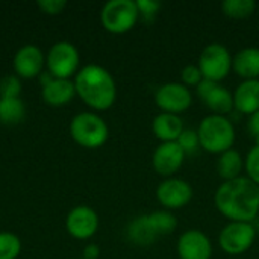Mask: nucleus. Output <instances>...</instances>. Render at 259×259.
<instances>
[{
  "label": "nucleus",
  "instance_id": "nucleus-31",
  "mask_svg": "<svg viewBox=\"0 0 259 259\" xmlns=\"http://www.w3.org/2000/svg\"><path fill=\"white\" fill-rule=\"evenodd\" d=\"M67 6L65 0H39L38 2V8L49 15H58L61 14Z\"/></svg>",
  "mask_w": 259,
  "mask_h": 259
},
{
  "label": "nucleus",
  "instance_id": "nucleus-16",
  "mask_svg": "<svg viewBox=\"0 0 259 259\" xmlns=\"http://www.w3.org/2000/svg\"><path fill=\"white\" fill-rule=\"evenodd\" d=\"M74 96L76 88L73 79H55L47 71L41 74V97L49 106H64Z\"/></svg>",
  "mask_w": 259,
  "mask_h": 259
},
{
  "label": "nucleus",
  "instance_id": "nucleus-25",
  "mask_svg": "<svg viewBox=\"0 0 259 259\" xmlns=\"http://www.w3.org/2000/svg\"><path fill=\"white\" fill-rule=\"evenodd\" d=\"M21 253V240L12 232H0V259H17Z\"/></svg>",
  "mask_w": 259,
  "mask_h": 259
},
{
  "label": "nucleus",
  "instance_id": "nucleus-9",
  "mask_svg": "<svg viewBox=\"0 0 259 259\" xmlns=\"http://www.w3.org/2000/svg\"><path fill=\"white\" fill-rule=\"evenodd\" d=\"M155 102L161 112L179 115L191 106L193 96L190 88H187L184 83L168 82L158 88L155 94Z\"/></svg>",
  "mask_w": 259,
  "mask_h": 259
},
{
  "label": "nucleus",
  "instance_id": "nucleus-23",
  "mask_svg": "<svg viewBox=\"0 0 259 259\" xmlns=\"http://www.w3.org/2000/svg\"><path fill=\"white\" fill-rule=\"evenodd\" d=\"M147 219L158 237L170 235L178 228V220L170 211H155L152 214H147Z\"/></svg>",
  "mask_w": 259,
  "mask_h": 259
},
{
  "label": "nucleus",
  "instance_id": "nucleus-29",
  "mask_svg": "<svg viewBox=\"0 0 259 259\" xmlns=\"http://www.w3.org/2000/svg\"><path fill=\"white\" fill-rule=\"evenodd\" d=\"M135 3L138 8L140 18H143L144 21H153L162 6V3L156 0H137Z\"/></svg>",
  "mask_w": 259,
  "mask_h": 259
},
{
  "label": "nucleus",
  "instance_id": "nucleus-24",
  "mask_svg": "<svg viewBox=\"0 0 259 259\" xmlns=\"http://www.w3.org/2000/svg\"><path fill=\"white\" fill-rule=\"evenodd\" d=\"M256 9V2L253 0H225L222 3V12L235 20L250 17Z\"/></svg>",
  "mask_w": 259,
  "mask_h": 259
},
{
  "label": "nucleus",
  "instance_id": "nucleus-5",
  "mask_svg": "<svg viewBox=\"0 0 259 259\" xmlns=\"http://www.w3.org/2000/svg\"><path fill=\"white\" fill-rule=\"evenodd\" d=\"M140 20L138 8L134 0H109L100 11L102 26L109 33H126Z\"/></svg>",
  "mask_w": 259,
  "mask_h": 259
},
{
  "label": "nucleus",
  "instance_id": "nucleus-22",
  "mask_svg": "<svg viewBox=\"0 0 259 259\" xmlns=\"http://www.w3.org/2000/svg\"><path fill=\"white\" fill-rule=\"evenodd\" d=\"M26 115V106L20 97L0 99V123L6 126L18 124Z\"/></svg>",
  "mask_w": 259,
  "mask_h": 259
},
{
  "label": "nucleus",
  "instance_id": "nucleus-4",
  "mask_svg": "<svg viewBox=\"0 0 259 259\" xmlns=\"http://www.w3.org/2000/svg\"><path fill=\"white\" fill-rule=\"evenodd\" d=\"M70 135L85 149H99L108 141L109 127L96 112H80L70 123Z\"/></svg>",
  "mask_w": 259,
  "mask_h": 259
},
{
  "label": "nucleus",
  "instance_id": "nucleus-2",
  "mask_svg": "<svg viewBox=\"0 0 259 259\" xmlns=\"http://www.w3.org/2000/svg\"><path fill=\"white\" fill-rule=\"evenodd\" d=\"M76 96L96 111L109 109L117 99V85L112 74L102 65L88 64L73 79Z\"/></svg>",
  "mask_w": 259,
  "mask_h": 259
},
{
  "label": "nucleus",
  "instance_id": "nucleus-28",
  "mask_svg": "<svg viewBox=\"0 0 259 259\" xmlns=\"http://www.w3.org/2000/svg\"><path fill=\"white\" fill-rule=\"evenodd\" d=\"M178 144L182 147V150L185 152V155H193L199 150L200 143H199V135L197 131L193 129H184V132L181 134V137L178 138Z\"/></svg>",
  "mask_w": 259,
  "mask_h": 259
},
{
  "label": "nucleus",
  "instance_id": "nucleus-8",
  "mask_svg": "<svg viewBox=\"0 0 259 259\" xmlns=\"http://www.w3.org/2000/svg\"><path fill=\"white\" fill-rule=\"evenodd\" d=\"M256 240V229L247 222H229L219 234V246L228 255L247 252Z\"/></svg>",
  "mask_w": 259,
  "mask_h": 259
},
{
  "label": "nucleus",
  "instance_id": "nucleus-21",
  "mask_svg": "<svg viewBox=\"0 0 259 259\" xmlns=\"http://www.w3.org/2000/svg\"><path fill=\"white\" fill-rule=\"evenodd\" d=\"M127 238L134 244L144 247V246H150V244L156 243V240L159 237L155 234L147 215H140V217L134 219L129 223V226H127Z\"/></svg>",
  "mask_w": 259,
  "mask_h": 259
},
{
  "label": "nucleus",
  "instance_id": "nucleus-26",
  "mask_svg": "<svg viewBox=\"0 0 259 259\" xmlns=\"http://www.w3.org/2000/svg\"><path fill=\"white\" fill-rule=\"evenodd\" d=\"M21 94V79L15 74L5 76L0 80V99H17Z\"/></svg>",
  "mask_w": 259,
  "mask_h": 259
},
{
  "label": "nucleus",
  "instance_id": "nucleus-34",
  "mask_svg": "<svg viewBox=\"0 0 259 259\" xmlns=\"http://www.w3.org/2000/svg\"><path fill=\"white\" fill-rule=\"evenodd\" d=\"M79 259H85V258H79Z\"/></svg>",
  "mask_w": 259,
  "mask_h": 259
},
{
  "label": "nucleus",
  "instance_id": "nucleus-11",
  "mask_svg": "<svg viewBox=\"0 0 259 259\" xmlns=\"http://www.w3.org/2000/svg\"><path fill=\"white\" fill-rule=\"evenodd\" d=\"M46 65V56L42 50L35 44L21 46L12 59V67L15 76L20 79H35L42 74Z\"/></svg>",
  "mask_w": 259,
  "mask_h": 259
},
{
  "label": "nucleus",
  "instance_id": "nucleus-27",
  "mask_svg": "<svg viewBox=\"0 0 259 259\" xmlns=\"http://www.w3.org/2000/svg\"><path fill=\"white\" fill-rule=\"evenodd\" d=\"M244 168L247 171V178L259 187V143L249 150L244 159Z\"/></svg>",
  "mask_w": 259,
  "mask_h": 259
},
{
  "label": "nucleus",
  "instance_id": "nucleus-32",
  "mask_svg": "<svg viewBox=\"0 0 259 259\" xmlns=\"http://www.w3.org/2000/svg\"><path fill=\"white\" fill-rule=\"evenodd\" d=\"M100 256V247L97 244H87L82 252V258L85 259H99Z\"/></svg>",
  "mask_w": 259,
  "mask_h": 259
},
{
  "label": "nucleus",
  "instance_id": "nucleus-13",
  "mask_svg": "<svg viewBox=\"0 0 259 259\" xmlns=\"http://www.w3.org/2000/svg\"><path fill=\"white\" fill-rule=\"evenodd\" d=\"M65 229L76 240H90L99 229V215L87 205L74 206L65 219Z\"/></svg>",
  "mask_w": 259,
  "mask_h": 259
},
{
  "label": "nucleus",
  "instance_id": "nucleus-15",
  "mask_svg": "<svg viewBox=\"0 0 259 259\" xmlns=\"http://www.w3.org/2000/svg\"><path fill=\"white\" fill-rule=\"evenodd\" d=\"M179 259H211L212 243L206 234L199 229H190L178 238L176 244Z\"/></svg>",
  "mask_w": 259,
  "mask_h": 259
},
{
  "label": "nucleus",
  "instance_id": "nucleus-14",
  "mask_svg": "<svg viewBox=\"0 0 259 259\" xmlns=\"http://www.w3.org/2000/svg\"><path fill=\"white\" fill-rule=\"evenodd\" d=\"M185 152L178 144V141L171 143H161L152 156L153 170L165 178H173V175L182 167L185 161Z\"/></svg>",
  "mask_w": 259,
  "mask_h": 259
},
{
  "label": "nucleus",
  "instance_id": "nucleus-18",
  "mask_svg": "<svg viewBox=\"0 0 259 259\" xmlns=\"http://www.w3.org/2000/svg\"><path fill=\"white\" fill-rule=\"evenodd\" d=\"M185 127H184L181 117L175 114H168V112L158 114L152 121V131L161 143L178 141Z\"/></svg>",
  "mask_w": 259,
  "mask_h": 259
},
{
  "label": "nucleus",
  "instance_id": "nucleus-7",
  "mask_svg": "<svg viewBox=\"0 0 259 259\" xmlns=\"http://www.w3.org/2000/svg\"><path fill=\"white\" fill-rule=\"evenodd\" d=\"M197 67L200 68L203 79L220 83L232 70V56L226 46L211 42L202 50Z\"/></svg>",
  "mask_w": 259,
  "mask_h": 259
},
{
  "label": "nucleus",
  "instance_id": "nucleus-1",
  "mask_svg": "<svg viewBox=\"0 0 259 259\" xmlns=\"http://www.w3.org/2000/svg\"><path fill=\"white\" fill-rule=\"evenodd\" d=\"M214 203L229 222L252 223L259 214V187L247 176L225 181L215 191Z\"/></svg>",
  "mask_w": 259,
  "mask_h": 259
},
{
  "label": "nucleus",
  "instance_id": "nucleus-20",
  "mask_svg": "<svg viewBox=\"0 0 259 259\" xmlns=\"http://www.w3.org/2000/svg\"><path fill=\"white\" fill-rule=\"evenodd\" d=\"M244 168V159L241 153L235 149H231L222 155H219L217 159V173L225 181H232L240 178L241 171Z\"/></svg>",
  "mask_w": 259,
  "mask_h": 259
},
{
  "label": "nucleus",
  "instance_id": "nucleus-12",
  "mask_svg": "<svg viewBox=\"0 0 259 259\" xmlns=\"http://www.w3.org/2000/svg\"><path fill=\"white\" fill-rule=\"evenodd\" d=\"M199 97L202 99V102L212 111V114L215 115H228L229 112H232V109H235L234 106V94L225 88L223 85L217 83V82H211L203 79L199 87L196 88Z\"/></svg>",
  "mask_w": 259,
  "mask_h": 259
},
{
  "label": "nucleus",
  "instance_id": "nucleus-10",
  "mask_svg": "<svg viewBox=\"0 0 259 259\" xmlns=\"http://www.w3.org/2000/svg\"><path fill=\"white\" fill-rule=\"evenodd\" d=\"M158 202L167 209H181L193 199V187L181 178H167L156 188Z\"/></svg>",
  "mask_w": 259,
  "mask_h": 259
},
{
  "label": "nucleus",
  "instance_id": "nucleus-3",
  "mask_svg": "<svg viewBox=\"0 0 259 259\" xmlns=\"http://www.w3.org/2000/svg\"><path fill=\"white\" fill-rule=\"evenodd\" d=\"M197 135L200 147L214 155L231 150L235 143V127L225 115H206L199 124Z\"/></svg>",
  "mask_w": 259,
  "mask_h": 259
},
{
  "label": "nucleus",
  "instance_id": "nucleus-33",
  "mask_svg": "<svg viewBox=\"0 0 259 259\" xmlns=\"http://www.w3.org/2000/svg\"><path fill=\"white\" fill-rule=\"evenodd\" d=\"M249 131L250 134L255 137L256 143H259V111L255 112L253 115H250V120H249Z\"/></svg>",
  "mask_w": 259,
  "mask_h": 259
},
{
  "label": "nucleus",
  "instance_id": "nucleus-19",
  "mask_svg": "<svg viewBox=\"0 0 259 259\" xmlns=\"http://www.w3.org/2000/svg\"><path fill=\"white\" fill-rule=\"evenodd\" d=\"M232 70L244 80L259 79V49L244 47L232 58Z\"/></svg>",
  "mask_w": 259,
  "mask_h": 259
},
{
  "label": "nucleus",
  "instance_id": "nucleus-17",
  "mask_svg": "<svg viewBox=\"0 0 259 259\" xmlns=\"http://www.w3.org/2000/svg\"><path fill=\"white\" fill-rule=\"evenodd\" d=\"M234 106L244 115L259 111V79L243 80L234 93Z\"/></svg>",
  "mask_w": 259,
  "mask_h": 259
},
{
  "label": "nucleus",
  "instance_id": "nucleus-6",
  "mask_svg": "<svg viewBox=\"0 0 259 259\" xmlns=\"http://www.w3.org/2000/svg\"><path fill=\"white\" fill-rule=\"evenodd\" d=\"M80 62L79 50L68 41L55 42L46 56L47 73L55 79H71L77 74Z\"/></svg>",
  "mask_w": 259,
  "mask_h": 259
},
{
  "label": "nucleus",
  "instance_id": "nucleus-30",
  "mask_svg": "<svg viewBox=\"0 0 259 259\" xmlns=\"http://www.w3.org/2000/svg\"><path fill=\"white\" fill-rule=\"evenodd\" d=\"M202 80H203V74H202V71H200V68L197 65L190 64V65L182 68V71H181V83H184L187 88H190V87L197 88Z\"/></svg>",
  "mask_w": 259,
  "mask_h": 259
}]
</instances>
